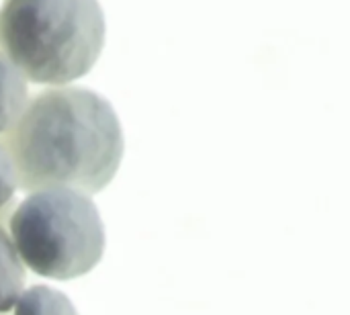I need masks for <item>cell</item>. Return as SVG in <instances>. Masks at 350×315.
Masks as SVG:
<instances>
[{
	"label": "cell",
	"instance_id": "cell-1",
	"mask_svg": "<svg viewBox=\"0 0 350 315\" xmlns=\"http://www.w3.org/2000/svg\"><path fill=\"white\" fill-rule=\"evenodd\" d=\"M16 189L100 193L123 160V129L111 102L90 88L53 86L33 96L4 133Z\"/></svg>",
	"mask_w": 350,
	"mask_h": 315
},
{
	"label": "cell",
	"instance_id": "cell-3",
	"mask_svg": "<svg viewBox=\"0 0 350 315\" xmlns=\"http://www.w3.org/2000/svg\"><path fill=\"white\" fill-rule=\"evenodd\" d=\"M10 240L35 275L72 281L88 275L105 252V225L92 199L72 189L33 191L12 211Z\"/></svg>",
	"mask_w": 350,
	"mask_h": 315
},
{
	"label": "cell",
	"instance_id": "cell-2",
	"mask_svg": "<svg viewBox=\"0 0 350 315\" xmlns=\"http://www.w3.org/2000/svg\"><path fill=\"white\" fill-rule=\"evenodd\" d=\"M98 0H2L0 53L35 84L66 86L88 74L105 47Z\"/></svg>",
	"mask_w": 350,
	"mask_h": 315
},
{
	"label": "cell",
	"instance_id": "cell-6",
	"mask_svg": "<svg viewBox=\"0 0 350 315\" xmlns=\"http://www.w3.org/2000/svg\"><path fill=\"white\" fill-rule=\"evenodd\" d=\"M14 315H78V312L62 291L35 285L21 293L14 303Z\"/></svg>",
	"mask_w": 350,
	"mask_h": 315
},
{
	"label": "cell",
	"instance_id": "cell-7",
	"mask_svg": "<svg viewBox=\"0 0 350 315\" xmlns=\"http://www.w3.org/2000/svg\"><path fill=\"white\" fill-rule=\"evenodd\" d=\"M16 193V174L6 148L0 141V209L12 201Z\"/></svg>",
	"mask_w": 350,
	"mask_h": 315
},
{
	"label": "cell",
	"instance_id": "cell-4",
	"mask_svg": "<svg viewBox=\"0 0 350 315\" xmlns=\"http://www.w3.org/2000/svg\"><path fill=\"white\" fill-rule=\"evenodd\" d=\"M29 102L25 76L0 53V135H4L23 115Z\"/></svg>",
	"mask_w": 350,
	"mask_h": 315
},
{
	"label": "cell",
	"instance_id": "cell-5",
	"mask_svg": "<svg viewBox=\"0 0 350 315\" xmlns=\"http://www.w3.org/2000/svg\"><path fill=\"white\" fill-rule=\"evenodd\" d=\"M25 287V264L6 230L0 228V314L14 307Z\"/></svg>",
	"mask_w": 350,
	"mask_h": 315
}]
</instances>
